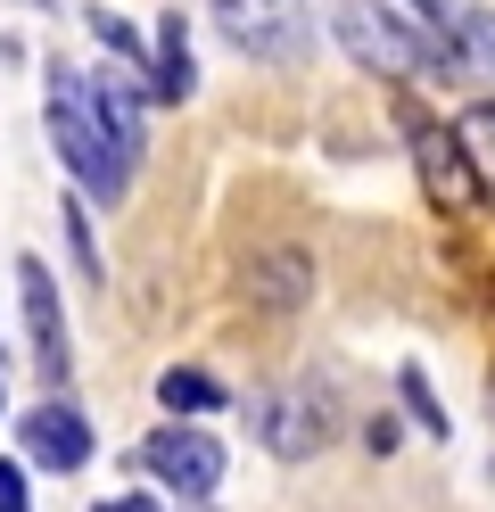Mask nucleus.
<instances>
[{
    "instance_id": "f257e3e1",
    "label": "nucleus",
    "mask_w": 495,
    "mask_h": 512,
    "mask_svg": "<svg viewBox=\"0 0 495 512\" xmlns=\"http://www.w3.org/2000/svg\"><path fill=\"white\" fill-rule=\"evenodd\" d=\"M50 141L66 157V174H75L83 190H99V199H116V190L132 182L124 157L108 149V133H99V108H91V91H83L75 67H50Z\"/></svg>"
},
{
    "instance_id": "f03ea898",
    "label": "nucleus",
    "mask_w": 495,
    "mask_h": 512,
    "mask_svg": "<svg viewBox=\"0 0 495 512\" xmlns=\"http://www.w3.org/2000/svg\"><path fill=\"white\" fill-rule=\"evenodd\" d=\"M396 124H405V141H413V166H421V182H429V199H438L446 215H479L487 190H479V174H471V157H462V141L446 133L438 116H421L413 100H396Z\"/></svg>"
},
{
    "instance_id": "7ed1b4c3",
    "label": "nucleus",
    "mask_w": 495,
    "mask_h": 512,
    "mask_svg": "<svg viewBox=\"0 0 495 512\" xmlns=\"http://www.w3.org/2000/svg\"><path fill=\"white\" fill-rule=\"evenodd\" d=\"M339 42L363 58V67L396 75V83H421V75H438V58L421 50V34H405L396 17H380L372 0H339Z\"/></svg>"
},
{
    "instance_id": "20e7f679",
    "label": "nucleus",
    "mask_w": 495,
    "mask_h": 512,
    "mask_svg": "<svg viewBox=\"0 0 495 512\" xmlns=\"http://www.w3.org/2000/svg\"><path fill=\"white\" fill-rule=\"evenodd\" d=\"M215 25L248 58H297L306 50V0H215Z\"/></svg>"
},
{
    "instance_id": "39448f33",
    "label": "nucleus",
    "mask_w": 495,
    "mask_h": 512,
    "mask_svg": "<svg viewBox=\"0 0 495 512\" xmlns=\"http://www.w3.org/2000/svg\"><path fill=\"white\" fill-rule=\"evenodd\" d=\"M141 463H149V479H165L174 496H215V479H223V446L207 438V430H157L149 446H141Z\"/></svg>"
},
{
    "instance_id": "423d86ee",
    "label": "nucleus",
    "mask_w": 495,
    "mask_h": 512,
    "mask_svg": "<svg viewBox=\"0 0 495 512\" xmlns=\"http://www.w3.org/2000/svg\"><path fill=\"white\" fill-rule=\"evenodd\" d=\"M248 413H256V438L273 446V455H289V463H297V455H314V446L330 438L322 405H314L306 389H264V397H256Z\"/></svg>"
},
{
    "instance_id": "0eeeda50",
    "label": "nucleus",
    "mask_w": 495,
    "mask_h": 512,
    "mask_svg": "<svg viewBox=\"0 0 495 512\" xmlns=\"http://www.w3.org/2000/svg\"><path fill=\"white\" fill-rule=\"evenodd\" d=\"M17 281H25V323H33L42 380H66V314H58V290H50V265H42V256H25Z\"/></svg>"
},
{
    "instance_id": "6e6552de",
    "label": "nucleus",
    "mask_w": 495,
    "mask_h": 512,
    "mask_svg": "<svg viewBox=\"0 0 495 512\" xmlns=\"http://www.w3.org/2000/svg\"><path fill=\"white\" fill-rule=\"evenodd\" d=\"M25 446H33L50 471H83V463H91V430H83V413L66 405V397H50V405L25 422Z\"/></svg>"
},
{
    "instance_id": "1a4fd4ad",
    "label": "nucleus",
    "mask_w": 495,
    "mask_h": 512,
    "mask_svg": "<svg viewBox=\"0 0 495 512\" xmlns=\"http://www.w3.org/2000/svg\"><path fill=\"white\" fill-rule=\"evenodd\" d=\"M190 34H182V17H165L157 25V58H149V91L157 100H190Z\"/></svg>"
},
{
    "instance_id": "9d476101",
    "label": "nucleus",
    "mask_w": 495,
    "mask_h": 512,
    "mask_svg": "<svg viewBox=\"0 0 495 512\" xmlns=\"http://www.w3.org/2000/svg\"><path fill=\"white\" fill-rule=\"evenodd\" d=\"M91 108H99V133H108V149L124 157V174H132V157H141V100H132V91H116V83H99Z\"/></svg>"
},
{
    "instance_id": "9b49d317",
    "label": "nucleus",
    "mask_w": 495,
    "mask_h": 512,
    "mask_svg": "<svg viewBox=\"0 0 495 512\" xmlns=\"http://www.w3.org/2000/svg\"><path fill=\"white\" fill-rule=\"evenodd\" d=\"M454 141H462V157H471V174H479V190L495 199V108H471L454 124Z\"/></svg>"
},
{
    "instance_id": "f8f14e48",
    "label": "nucleus",
    "mask_w": 495,
    "mask_h": 512,
    "mask_svg": "<svg viewBox=\"0 0 495 512\" xmlns=\"http://www.w3.org/2000/svg\"><path fill=\"white\" fill-rule=\"evenodd\" d=\"M157 397L174 405V413H207V405H223V389H215V380H207V372H182V364L157 380Z\"/></svg>"
},
{
    "instance_id": "ddd939ff",
    "label": "nucleus",
    "mask_w": 495,
    "mask_h": 512,
    "mask_svg": "<svg viewBox=\"0 0 495 512\" xmlns=\"http://www.w3.org/2000/svg\"><path fill=\"white\" fill-rule=\"evenodd\" d=\"M256 290L273 298V306H297V298H306V256H273V265H264V281H256Z\"/></svg>"
},
{
    "instance_id": "4468645a",
    "label": "nucleus",
    "mask_w": 495,
    "mask_h": 512,
    "mask_svg": "<svg viewBox=\"0 0 495 512\" xmlns=\"http://www.w3.org/2000/svg\"><path fill=\"white\" fill-rule=\"evenodd\" d=\"M91 34L108 42L116 58H141V42H132V25H124V17H108V9H91Z\"/></svg>"
},
{
    "instance_id": "2eb2a0df",
    "label": "nucleus",
    "mask_w": 495,
    "mask_h": 512,
    "mask_svg": "<svg viewBox=\"0 0 495 512\" xmlns=\"http://www.w3.org/2000/svg\"><path fill=\"white\" fill-rule=\"evenodd\" d=\"M405 405L421 413V430H438V438H446V413H438V397H429V380H421V372H405Z\"/></svg>"
},
{
    "instance_id": "dca6fc26",
    "label": "nucleus",
    "mask_w": 495,
    "mask_h": 512,
    "mask_svg": "<svg viewBox=\"0 0 495 512\" xmlns=\"http://www.w3.org/2000/svg\"><path fill=\"white\" fill-rule=\"evenodd\" d=\"M462 34H471V42H479V58L495 67V17H487V9H471V17H462Z\"/></svg>"
},
{
    "instance_id": "f3484780",
    "label": "nucleus",
    "mask_w": 495,
    "mask_h": 512,
    "mask_svg": "<svg viewBox=\"0 0 495 512\" xmlns=\"http://www.w3.org/2000/svg\"><path fill=\"white\" fill-rule=\"evenodd\" d=\"M0 512H25V471L0 463Z\"/></svg>"
},
{
    "instance_id": "a211bd4d",
    "label": "nucleus",
    "mask_w": 495,
    "mask_h": 512,
    "mask_svg": "<svg viewBox=\"0 0 495 512\" xmlns=\"http://www.w3.org/2000/svg\"><path fill=\"white\" fill-rule=\"evenodd\" d=\"M99 512H157L149 496H116V504H99Z\"/></svg>"
}]
</instances>
